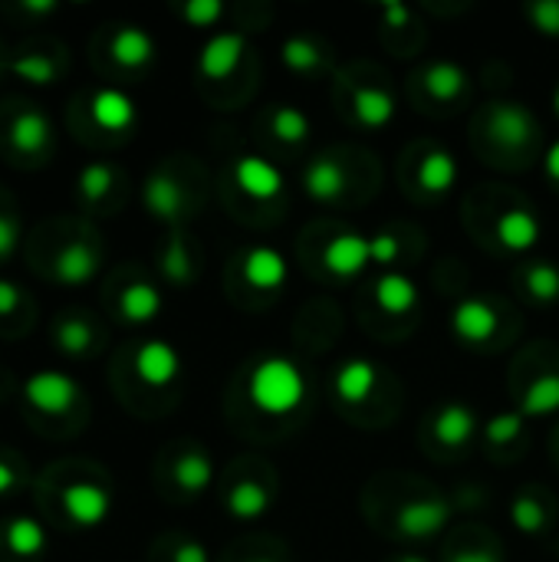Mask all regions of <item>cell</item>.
I'll return each mask as SVG.
<instances>
[{
	"instance_id": "6da1fadb",
	"label": "cell",
	"mask_w": 559,
	"mask_h": 562,
	"mask_svg": "<svg viewBox=\"0 0 559 562\" xmlns=\"http://www.w3.org/2000/svg\"><path fill=\"white\" fill-rule=\"evenodd\" d=\"M247 395L250 402L273 418H283L297 412L306 398V375L297 362L283 356H267L260 359L250 375H247Z\"/></svg>"
},
{
	"instance_id": "7a4b0ae2",
	"label": "cell",
	"mask_w": 559,
	"mask_h": 562,
	"mask_svg": "<svg viewBox=\"0 0 559 562\" xmlns=\"http://www.w3.org/2000/svg\"><path fill=\"white\" fill-rule=\"evenodd\" d=\"M484 128L501 151H514V155L530 148L537 138V119L521 102H494L488 109Z\"/></svg>"
},
{
	"instance_id": "3957f363",
	"label": "cell",
	"mask_w": 559,
	"mask_h": 562,
	"mask_svg": "<svg viewBox=\"0 0 559 562\" xmlns=\"http://www.w3.org/2000/svg\"><path fill=\"white\" fill-rule=\"evenodd\" d=\"M23 398L40 415H66L79 402V385L66 372H33L23 382Z\"/></svg>"
},
{
	"instance_id": "277c9868",
	"label": "cell",
	"mask_w": 559,
	"mask_h": 562,
	"mask_svg": "<svg viewBox=\"0 0 559 562\" xmlns=\"http://www.w3.org/2000/svg\"><path fill=\"white\" fill-rule=\"evenodd\" d=\"M451 520V504L445 497H415L395 510V530L409 540L438 537Z\"/></svg>"
},
{
	"instance_id": "5b68a950",
	"label": "cell",
	"mask_w": 559,
	"mask_h": 562,
	"mask_svg": "<svg viewBox=\"0 0 559 562\" xmlns=\"http://www.w3.org/2000/svg\"><path fill=\"white\" fill-rule=\"evenodd\" d=\"M451 329H455V336H458L461 342H468V346H484V342H491V339L497 336V329H501V313H497L488 300L468 296V300H461V303L455 306V313H451Z\"/></svg>"
},
{
	"instance_id": "8992f818",
	"label": "cell",
	"mask_w": 559,
	"mask_h": 562,
	"mask_svg": "<svg viewBox=\"0 0 559 562\" xmlns=\"http://www.w3.org/2000/svg\"><path fill=\"white\" fill-rule=\"evenodd\" d=\"M63 510L76 527L92 530V527L105 524V517L112 510V497L105 487H99L92 481H76L63 491Z\"/></svg>"
},
{
	"instance_id": "52a82bcc",
	"label": "cell",
	"mask_w": 559,
	"mask_h": 562,
	"mask_svg": "<svg viewBox=\"0 0 559 562\" xmlns=\"http://www.w3.org/2000/svg\"><path fill=\"white\" fill-rule=\"evenodd\" d=\"M135 375L148 389H168L181 375V356L165 339H148L135 349Z\"/></svg>"
},
{
	"instance_id": "ba28073f",
	"label": "cell",
	"mask_w": 559,
	"mask_h": 562,
	"mask_svg": "<svg viewBox=\"0 0 559 562\" xmlns=\"http://www.w3.org/2000/svg\"><path fill=\"white\" fill-rule=\"evenodd\" d=\"M234 181H237V188H241L247 198H254V201H273V198L283 191V171H280L273 161L260 158V155H244V158H237V165H234Z\"/></svg>"
},
{
	"instance_id": "9c48e42d",
	"label": "cell",
	"mask_w": 559,
	"mask_h": 562,
	"mask_svg": "<svg viewBox=\"0 0 559 562\" xmlns=\"http://www.w3.org/2000/svg\"><path fill=\"white\" fill-rule=\"evenodd\" d=\"M99 247L92 240H69L56 260H53V277L63 283V286H86L96 273H99Z\"/></svg>"
},
{
	"instance_id": "30bf717a",
	"label": "cell",
	"mask_w": 559,
	"mask_h": 562,
	"mask_svg": "<svg viewBox=\"0 0 559 562\" xmlns=\"http://www.w3.org/2000/svg\"><path fill=\"white\" fill-rule=\"evenodd\" d=\"M244 49H247V40L241 36V33H214L208 43H204V49H201V56H198V72L204 76V79H227L234 69H237V63H241V56H244Z\"/></svg>"
},
{
	"instance_id": "8fae6325",
	"label": "cell",
	"mask_w": 559,
	"mask_h": 562,
	"mask_svg": "<svg viewBox=\"0 0 559 562\" xmlns=\"http://www.w3.org/2000/svg\"><path fill=\"white\" fill-rule=\"evenodd\" d=\"M323 263L336 273V277H359L369 263H372V240L362 234H336L326 250H323Z\"/></svg>"
},
{
	"instance_id": "7c38bea8",
	"label": "cell",
	"mask_w": 559,
	"mask_h": 562,
	"mask_svg": "<svg viewBox=\"0 0 559 562\" xmlns=\"http://www.w3.org/2000/svg\"><path fill=\"white\" fill-rule=\"evenodd\" d=\"M142 201H145V207H148L152 217L168 221V224L185 214V188H181V181L175 175H168L161 168L145 178Z\"/></svg>"
},
{
	"instance_id": "4fadbf2b",
	"label": "cell",
	"mask_w": 559,
	"mask_h": 562,
	"mask_svg": "<svg viewBox=\"0 0 559 562\" xmlns=\"http://www.w3.org/2000/svg\"><path fill=\"white\" fill-rule=\"evenodd\" d=\"M241 270H244V280L254 286V290H264V293H273L287 283L290 277V267H287V257L273 247H250L241 260Z\"/></svg>"
},
{
	"instance_id": "5bb4252c",
	"label": "cell",
	"mask_w": 559,
	"mask_h": 562,
	"mask_svg": "<svg viewBox=\"0 0 559 562\" xmlns=\"http://www.w3.org/2000/svg\"><path fill=\"white\" fill-rule=\"evenodd\" d=\"M432 435L441 448H465L478 435V412L465 402H448L432 418Z\"/></svg>"
},
{
	"instance_id": "9a60e30c",
	"label": "cell",
	"mask_w": 559,
	"mask_h": 562,
	"mask_svg": "<svg viewBox=\"0 0 559 562\" xmlns=\"http://www.w3.org/2000/svg\"><path fill=\"white\" fill-rule=\"evenodd\" d=\"M7 135H10L13 151L33 158V155H40V151H46L49 138H53V125H49V115H46V112L26 105V109H20V112L13 115Z\"/></svg>"
},
{
	"instance_id": "2e32d148",
	"label": "cell",
	"mask_w": 559,
	"mask_h": 562,
	"mask_svg": "<svg viewBox=\"0 0 559 562\" xmlns=\"http://www.w3.org/2000/svg\"><path fill=\"white\" fill-rule=\"evenodd\" d=\"M349 109L366 128H385L395 119V99L382 86H353Z\"/></svg>"
},
{
	"instance_id": "e0dca14e",
	"label": "cell",
	"mask_w": 559,
	"mask_h": 562,
	"mask_svg": "<svg viewBox=\"0 0 559 562\" xmlns=\"http://www.w3.org/2000/svg\"><path fill=\"white\" fill-rule=\"evenodd\" d=\"M89 112L105 132H128L135 125V102L122 89H99L89 102Z\"/></svg>"
},
{
	"instance_id": "ac0fdd59",
	"label": "cell",
	"mask_w": 559,
	"mask_h": 562,
	"mask_svg": "<svg viewBox=\"0 0 559 562\" xmlns=\"http://www.w3.org/2000/svg\"><path fill=\"white\" fill-rule=\"evenodd\" d=\"M497 240L511 254H527L540 240V217L530 207H511L497 221Z\"/></svg>"
},
{
	"instance_id": "d6986e66",
	"label": "cell",
	"mask_w": 559,
	"mask_h": 562,
	"mask_svg": "<svg viewBox=\"0 0 559 562\" xmlns=\"http://www.w3.org/2000/svg\"><path fill=\"white\" fill-rule=\"evenodd\" d=\"M349 178H346V168L336 161V158H316L310 161L306 175H303V188L313 201H323V204H333L343 198Z\"/></svg>"
},
{
	"instance_id": "ffe728a7",
	"label": "cell",
	"mask_w": 559,
	"mask_h": 562,
	"mask_svg": "<svg viewBox=\"0 0 559 562\" xmlns=\"http://www.w3.org/2000/svg\"><path fill=\"white\" fill-rule=\"evenodd\" d=\"M422 86L435 102H458L468 89V72L451 59H435L422 69Z\"/></svg>"
},
{
	"instance_id": "44dd1931",
	"label": "cell",
	"mask_w": 559,
	"mask_h": 562,
	"mask_svg": "<svg viewBox=\"0 0 559 562\" xmlns=\"http://www.w3.org/2000/svg\"><path fill=\"white\" fill-rule=\"evenodd\" d=\"M109 49H112V59L119 66H125V69H142V66H148L155 59V40H152V33H145L142 26H132V23H125V26L115 30Z\"/></svg>"
},
{
	"instance_id": "7402d4cb",
	"label": "cell",
	"mask_w": 559,
	"mask_h": 562,
	"mask_svg": "<svg viewBox=\"0 0 559 562\" xmlns=\"http://www.w3.org/2000/svg\"><path fill=\"white\" fill-rule=\"evenodd\" d=\"M171 477H175V484H178L188 497L204 494V491L211 487V481H214V461H211V454H208L204 448H188V451L178 454Z\"/></svg>"
},
{
	"instance_id": "603a6c76",
	"label": "cell",
	"mask_w": 559,
	"mask_h": 562,
	"mask_svg": "<svg viewBox=\"0 0 559 562\" xmlns=\"http://www.w3.org/2000/svg\"><path fill=\"white\" fill-rule=\"evenodd\" d=\"M379 379V369L369 359H349L336 369V395L346 405H359L372 395Z\"/></svg>"
},
{
	"instance_id": "cb8c5ba5",
	"label": "cell",
	"mask_w": 559,
	"mask_h": 562,
	"mask_svg": "<svg viewBox=\"0 0 559 562\" xmlns=\"http://www.w3.org/2000/svg\"><path fill=\"white\" fill-rule=\"evenodd\" d=\"M376 303L389 316H405L418 306V286L405 273H382L376 280Z\"/></svg>"
},
{
	"instance_id": "d4e9b609",
	"label": "cell",
	"mask_w": 559,
	"mask_h": 562,
	"mask_svg": "<svg viewBox=\"0 0 559 562\" xmlns=\"http://www.w3.org/2000/svg\"><path fill=\"white\" fill-rule=\"evenodd\" d=\"M161 306H165V300H161L158 286H152V283H132L119 296V313L128 323H152L161 313Z\"/></svg>"
},
{
	"instance_id": "484cf974",
	"label": "cell",
	"mask_w": 559,
	"mask_h": 562,
	"mask_svg": "<svg viewBox=\"0 0 559 562\" xmlns=\"http://www.w3.org/2000/svg\"><path fill=\"white\" fill-rule=\"evenodd\" d=\"M227 510L237 520H260L270 510V491L260 481H237L227 494Z\"/></svg>"
},
{
	"instance_id": "4316f807",
	"label": "cell",
	"mask_w": 559,
	"mask_h": 562,
	"mask_svg": "<svg viewBox=\"0 0 559 562\" xmlns=\"http://www.w3.org/2000/svg\"><path fill=\"white\" fill-rule=\"evenodd\" d=\"M280 59L290 72H300V76H313L326 66V53L323 46L313 40V36H290L283 40L280 46Z\"/></svg>"
},
{
	"instance_id": "83f0119b",
	"label": "cell",
	"mask_w": 559,
	"mask_h": 562,
	"mask_svg": "<svg viewBox=\"0 0 559 562\" xmlns=\"http://www.w3.org/2000/svg\"><path fill=\"white\" fill-rule=\"evenodd\" d=\"M455 181H458V161H455V155L445 151V148H432V151L422 158V165H418V184H422L428 194H441V191H448Z\"/></svg>"
},
{
	"instance_id": "f1b7e54d",
	"label": "cell",
	"mask_w": 559,
	"mask_h": 562,
	"mask_svg": "<svg viewBox=\"0 0 559 562\" xmlns=\"http://www.w3.org/2000/svg\"><path fill=\"white\" fill-rule=\"evenodd\" d=\"M53 339H56V349H59V352H66V356H82V352H89V349L96 346L99 333L92 329V323H89L86 316L66 313V316L56 323Z\"/></svg>"
},
{
	"instance_id": "f546056e",
	"label": "cell",
	"mask_w": 559,
	"mask_h": 562,
	"mask_svg": "<svg viewBox=\"0 0 559 562\" xmlns=\"http://www.w3.org/2000/svg\"><path fill=\"white\" fill-rule=\"evenodd\" d=\"M559 412V375H540L527 385L524 398H521V415L524 418H547Z\"/></svg>"
},
{
	"instance_id": "4dcf8cb0",
	"label": "cell",
	"mask_w": 559,
	"mask_h": 562,
	"mask_svg": "<svg viewBox=\"0 0 559 562\" xmlns=\"http://www.w3.org/2000/svg\"><path fill=\"white\" fill-rule=\"evenodd\" d=\"M7 547L16 557H36L46 550V530L33 517H13L7 524Z\"/></svg>"
},
{
	"instance_id": "1f68e13d",
	"label": "cell",
	"mask_w": 559,
	"mask_h": 562,
	"mask_svg": "<svg viewBox=\"0 0 559 562\" xmlns=\"http://www.w3.org/2000/svg\"><path fill=\"white\" fill-rule=\"evenodd\" d=\"M270 128H273V135H277L280 142H287V145H300V142L310 138V119H306V112L297 109V105H277L273 115H270Z\"/></svg>"
},
{
	"instance_id": "d6a6232c",
	"label": "cell",
	"mask_w": 559,
	"mask_h": 562,
	"mask_svg": "<svg viewBox=\"0 0 559 562\" xmlns=\"http://www.w3.org/2000/svg\"><path fill=\"white\" fill-rule=\"evenodd\" d=\"M161 273L171 280V283H191L194 277V260H191V250L185 244L181 234H175L165 250H161Z\"/></svg>"
},
{
	"instance_id": "836d02e7",
	"label": "cell",
	"mask_w": 559,
	"mask_h": 562,
	"mask_svg": "<svg viewBox=\"0 0 559 562\" xmlns=\"http://www.w3.org/2000/svg\"><path fill=\"white\" fill-rule=\"evenodd\" d=\"M511 520H514V527L521 530V533H544L547 530V524H550V514H547V507H544V501L540 497H534V494H521L514 504H511Z\"/></svg>"
},
{
	"instance_id": "e575fe53",
	"label": "cell",
	"mask_w": 559,
	"mask_h": 562,
	"mask_svg": "<svg viewBox=\"0 0 559 562\" xmlns=\"http://www.w3.org/2000/svg\"><path fill=\"white\" fill-rule=\"evenodd\" d=\"M79 194L89 201V204H99L112 188H115V168L105 165V161H92L79 171Z\"/></svg>"
},
{
	"instance_id": "d590c367",
	"label": "cell",
	"mask_w": 559,
	"mask_h": 562,
	"mask_svg": "<svg viewBox=\"0 0 559 562\" xmlns=\"http://www.w3.org/2000/svg\"><path fill=\"white\" fill-rule=\"evenodd\" d=\"M524 286L534 300L554 303V300H559V270L547 260H537L524 270Z\"/></svg>"
},
{
	"instance_id": "8d00e7d4",
	"label": "cell",
	"mask_w": 559,
	"mask_h": 562,
	"mask_svg": "<svg viewBox=\"0 0 559 562\" xmlns=\"http://www.w3.org/2000/svg\"><path fill=\"white\" fill-rule=\"evenodd\" d=\"M10 69H13L20 79L33 82V86H46V82H53L56 72H59L49 53H23V56H16V59L10 63Z\"/></svg>"
},
{
	"instance_id": "74e56055",
	"label": "cell",
	"mask_w": 559,
	"mask_h": 562,
	"mask_svg": "<svg viewBox=\"0 0 559 562\" xmlns=\"http://www.w3.org/2000/svg\"><path fill=\"white\" fill-rule=\"evenodd\" d=\"M524 428H527V418H524V415H521V408H517V412L494 415V418L484 425V438H488L494 448H507V445L521 441Z\"/></svg>"
},
{
	"instance_id": "f35d334b",
	"label": "cell",
	"mask_w": 559,
	"mask_h": 562,
	"mask_svg": "<svg viewBox=\"0 0 559 562\" xmlns=\"http://www.w3.org/2000/svg\"><path fill=\"white\" fill-rule=\"evenodd\" d=\"M527 20L534 23V30L547 33V36H559V0H537L524 7Z\"/></svg>"
},
{
	"instance_id": "ab89813d",
	"label": "cell",
	"mask_w": 559,
	"mask_h": 562,
	"mask_svg": "<svg viewBox=\"0 0 559 562\" xmlns=\"http://www.w3.org/2000/svg\"><path fill=\"white\" fill-rule=\"evenodd\" d=\"M181 16L191 23V26H214L221 16H224V3L221 0H188L181 7Z\"/></svg>"
},
{
	"instance_id": "60d3db41",
	"label": "cell",
	"mask_w": 559,
	"mask_h": 562,
	"mask_svg": "<svg viewBox=\"0 0 559 562\" xmlns=\"http://www.w3.org/2000/svg\"><path fill=\"white\" fill-rule=\"evenodd\" d=\"M20 244V221L7 211H0V263L16 250Z\"/></svg>"
},
{
	"instance_id": "b9f144b4",
	"label": "cell",
	"mask_w": 559,
	"mask_h": 562,
	"mask_svg": "<svg viewBox=\"0 0 559 562\" xmlns=\"http://www.w3.org/2000/svg\"><path fill=\"white\" fill-rule=\"evenodd\" d=\"M369 240H372V263H382V267L395 263V257H399V237H392V234H376V237H369Z\"/></svg>"
},
{
	"instance_id": "7bdbcfd3",
	"label": "cell",
	"mask_w": 559,
	"mask_h": 562,
	"mask_svg": "<svg viewBox=\"0 0 559 562\" xmlns=\"http://www.w3.org/2000/svg\"><path fill=\"white\" fill-rule=\"evenodd\" d=\"M171 562H211V557H208V550L198 540H185V543H178Z\"/></svg>"
},
{
	"instance_id": "ee69618b",
	"label": "cell",
	"mask_w": 559,
	"mask_h": 562,
	"mask_svg": "<svg viewBox=\"0 0 559 562\" xmlns=\"http://www.w3.org/2000/svg\"><path fill=\"white\" fill-rule=\"evenodd\" d=\"M382 16H385V26H392V30H402V26L412 23V10L405 3H385Z\"/></svg>"
},
{
	"instance_id": "f6af8a7d",
	"label": "cell",
	"mask_w": 559,
	"mask_h": 562,
	"mask_svg": "<svg viewBox=\"0 0 559 562\" xmlns=\"http://www.w3.org/2000/svg\"><path fill=\"white\" fill-rule=\"evenodd\" d=\"M16 306H20V286L10 280H0V316L16 313Z\"/></svg>"
},
{
	"instance_id": "bcb514c9",
	"label": "cell",
	"mask_w": 559,
	"mask_h": 562,
	"mask_svg": "<svg viewBox=\"0 0 559 562\" xmlns=\"http://www.w3.org/2000/svg\"><path fill=\"white\" fill-rule=\"evenodd\" d=\"M448 562H504L497 550H458L455 557H448Z\"/></svg>"
},
{
	"instance_id": "7dc6e473",
	"label": "cell",
	"mask_w": 559,
	"mask_h": 562,
	"mask_svg": "<svg viewBox=\"0 0 559 562\" xmlns=\"http://www.w3.org/2000/svg\"><path fill=\"white\" fill-rule=\"evenodd\" d=\"M16 484H20V474H16V468H13L10 461H3V458H0V497H3V494H10Z\"/></svg>"
},
{
	"instance_id": "c3c4849f",
	"label": "cell",
	"mask_w": 559,
	"mask_h": 562,
	"mask_svg": "<svg viewBox=\"0 0 559 562\" xmlns=\"http://www.w3.org/2000/svg\"><path fill=\"white\" fill-rule=\"evenodd\" d=\"M544 168H547V178L559 184V138L547 148V158H544Z\"/></svg>"
},
{
	"instance_id": "681fc988",
	"label": "cell",
	"mask_w": 559,
	"mask_h": 562,
	"mask_svg": "<svg viewBox=\"0 0 559 562\" xmlns=\"http://www.w3.org/2000/svg\"><path fill=\"white\" fill-rule=\"evenodd\" d=\"M20 10H23V13H53L56 3H53V0H23Z\"/></svg>"
},
{
	"instance_id": "f907efd6",
	"label": "cell",
	"mask_w": 559,
	"mask_h": 562,
	"mask_svg": "<svg viewBox=\"0 0 559 562\" xmlns=\"http://www.w3.org/2000/svg\"><path fill=\"white\" fill-rule=\"evenodd\" d=\"M399 562H428V560H422V557H415V553H409V557H402Z\"/></svg>"
},
{
	"instance_id": "816d5d0a",
	"label": "cell",
	"mask_w": 559,
	"mask_h": 562,
	"mask_svg": "<svg viewBox=\"0 0 559 562\" xmlns=\"http://www.w3.org/2000/svg\"><path fill=\"white\" fill-rule=\"evenodd\" d=\"M554 109H557V115H559V89L554 92Z\"/></svg>"
},
{
	"instance_id": "f5cc1de1",
	"label": "cell",
	"mask_w": 559,
	"mask_h": 562,
	"mask_svg": "<svg viewBox=\"0 0 559 562\" xmlns=\"http://www.w3.org/2000/svg\"><path fill=\"white\" fill-rule=\"evenodd\" d=\"M250 562H277V560H250Z\"/></svg>"
}]
</instances>
